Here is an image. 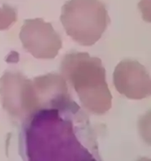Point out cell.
Here are the masks:
<instances>
[{"instance_id":"6da1fadb","label":"cell","mask_w":151,"mask_h":161,"mask_svg":"<svg viewBox=\"0 0 151 161\" xmlns=\"http://www.w3.org/2000/svg\"><path fill=\"white\" fill-rule=\"evenodd\" d=\"M24 145L28 161H100L89 118L69 93L24 120Z\"/></svg>"},{"instance_id":"7a4b0ae2","label":"cell","mask_w":151,"mask_h":161,"mask_svg":"<svg viewBox=\"0 0 151 161\" xmlns=\"http://www.w3.org/2000/svg\"><path fill=\"white\" fill-rule=\"evenodd\" d=\"M60 72L74 87L87 110L101 115L110 109L112 94L100 58L82 52L67 53L60 64Z\"/></svg>"},{"instance_id":"3957f363","label":"cell","mask_w":151,"mask_h":161,"mask_svg":"<svg viewBox=\"0 0 151 161\" xmlns=\"http://www.w3.org/2000/svg\"><path fill=\"white\" fill-rule=\"evenodd\" d=\"M60 20L68 35L83 46L98 42L110 22L100 0H69L63 6Z\"/></svg>"},{"instance_id":"277c9868","label":"cell","mask_w":151,"mask_h":161,"mask_svg":"<svg viewBox=\"0 0 151 161\" xmlns=\"http://www.w3.org/2000/svg\"><path fill=\"white\" fill-rule=\"evenodd\" d=\"M0 99L3 109L19 120H26L39 108L34 81L19 72L7 71L0 78Z\"/></svg>"},{"instance_id":"5b68a950","label":"cell","mask_w":151,"mask_h":161,"mask_svg":"<svg viewBox=\"0 0 151 161\" xmlns=\"http://www.w3.org/2000/svg\"><path fill=\"white\" fill-rule=\"evenodd\" d=\"M24 48L37 58H55L62 48V40L52 24L42 19H26L20 30Z\"/></svg>"},{"instance_id":"8992f818","label":"cell","mask_w":151,"mask_h":161,"mask_svg":"<svg viewBox=\"0 0 151 161\" xmlns=\"http://www.w3.org/2000/svg\"><path fill=\"white\" fill-rule=\"evenodd\" d=\"M114 84L118 92L128 99H142L150 95V78L138 61H121L114 72Z\"/></svg>"},{"instance_id":"52a82bcc","label":"cell","mask_w":151,"mask_h":161,"mask_svg":"<svg viewBox=\"0 0 151 161\" xmlns=\"http://www.w3.org/2000/svg\"><path fill=\"white\" fill-rule=\"evenodd\" d=\"M17 21V11L14 8L3 3L0 6V30L8 29Z\"/></svg>"},{"instance_id":"ba28073f","label":"cell","mask_w":151,"mask_h":161,"mask_svg":"<svg viewBox=\"0 0 151 161\" xmlns=\"http://www.w3.org/2000/svg\"><path fill=\"white\" fill-rule=\"evenodd\" d=\"M137 161H150V159H148V158H140V159H138Z\"/></svg>"}]
</instances>
